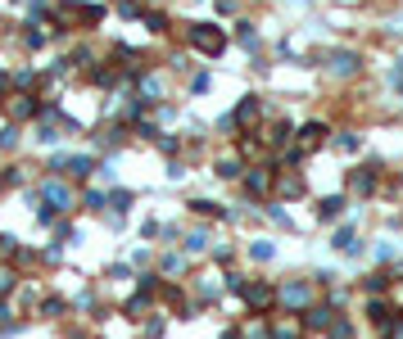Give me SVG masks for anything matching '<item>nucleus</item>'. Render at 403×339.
<instances>
[{
	"label": "nucleus",
	"instance_id": "1",
	"mask_svg": "<svg viewBox=\"0 0 403 339\" xmlns=\"http://www.w3.org/2000/svg\"><path fill=\"white\" fill-rule=\"evenodd\" d=\"M190 45L195 50H204V55H222L227 50V32L222 27H213V23H190Z\"/></svg>",
	"mask_w": 403,
	"mask_h": 339
},
{
	"label": "nucleus",
	"instance_id": "2",
	"mask_svg": "<svg viewBox=\"0 0 403 339\" xmlns=\"http://www.w3.org/2000/svg\"><path fill=\"white\" fill-rule=\"evenodd\" d=\"M41 203H45V212H59V208H73V195L59 181H50V186H41Z\"/></svg>",
	"mask_w": 403,
	"mask_h": 339
},
{
	"label": "nucleus",
	"instance_id": "3",
	"mask_svg": "<svg viewBox=\"0 0 403 339\" xmlns=\"http://www.w3.org/2000/svg\"><path fill=\"white\" fill-rule=\"evenodd\" d=\"M309 298H313V289L304 285V280H295V285L281 289V303H285V308H309Z\"/></svg>",
	"mask_w": 403,
	"mask_h": 339
},
{
	"label": "nucleus",
	"instance_id": "4",
	"mask_svg": "<svg viewBox=\"0 0 403 339\" xmlns=\"http://www.w3.org/2000/svg\"><path fill=\"white\" fill-rule=\"evenodd\" d=\"M331 73H335V77L358 73V55H353V50H335V55H331Z\"/></svg>",
	"mask_w": 403,
	"mask_h": 339
},
{
	"label": "nucleus",
	"instance_id": "5",
	"mask_svg": "<svg viewBox=\"0 0 403 339\" xmlns=\"http://www.w3.org/2000/svg\"><path fill=\"white\" fill-rule=\"evenodd\" d=\"M326 140V127L322 122H309V127L299 131V154H309V150H318V145Z\"/></svg>",
	"mask_w": 403,
	"mask_h": 339
},
{
	"label": "nucleus",
	"instance_id": "6",
	"mask_svg": "<svg viewBox=\"0 0 403 339\" xmlns=\"http://www.w3.org/2000/svg\"><path fill=\"white\" fill-rule=\"evenodd\" d=\"M272 285H245V303L249 308H267V303H272Z\"/></svg>",
	"mask_w": 403,
	"mask_h": 339
},
{
	"label": "nucleus",
	"instance_id": "7",
	"mask_svg": "<svg viewBox=\"0 0 403 339\" xmlns=\"http://www.w3.org/2000/svg\"><path fill=\"white\" fill-rule=\"evenodd\" d=\"M340 212H344V199H340V195H331V199L318 203V217H322V222H335Z\"/></svg>",
	"mask_w": 403,
	"mask_h": 339
},
{
	"label": "nucleus",
	"instance_id": "8",
	"mask_svg": "<svg viewBox=\"0 0 403 339\" xmlns=\"http://www.w3.org/2000/svg\"><path fill=\"white\" fill-rule=\"evenodd\" d=\"M267 186H272V177H267V168H258V172H249V177H245V190H249V195H263Z\"/></svg>",
	"mask_w": 403,
	"mask_h": 339
},
{
	"label": "nucleus",
	"instance_id": "9",
	"mask_svg": "<svg viewBox=\"0 0 403 339\" xmlns=\"http://www.w3.org/2000/svg\"><path fill=\"white\" fill-rule=\"evenodd\" d=\"M14 100H18L14 104V118H36V113H41V104H36L32 95H14Z\"/></svg>",
	"mask_w": 403,
	"mask_h": 339
},
{
	"label": "nucleus",
	"instance_id": "10",
	"mask_svg": "<svg viewBox=\"0 0 403 339\" xmlns=\"http://www.w3.org/2000/svg\"><path fill=\"white\" fill-rule=\"evenodd\" d=\"M331 308H309V322H304V326H309V331H322V326H331Z\"/></svg>",
	"mask_w": 403,
	"mask_h": 339
},
{
	"label": "nucleus",
	"instance_id": "11",
	"mask_svg": "<svg viewBox=\"0 0 403 339\" xmlns=\"http://www.w3.org/2000/svg\"><path fill=\"white\" fill-rule=\"evenodd\" d=\"M349 181H353V186H358V190H362V195H367V190H372V186H376V168H362V172H353V177H349Z\"/></svg>",
	"mask_w": 403,
	"mask_h": 339
},
{
	"label": "nucleus",
	"instance_id": "12",
	"mask_svg": "<svg viewBox=\"0 0 403 339\" xmlns=\"http://www.w3.org/2000/svg\"><path fill=\"white\" fill-rule=\"evenodd\" d=\"M141 95H146V100L155 104L159 95H163V82H159V77H141Z\"/></svg>",
	"mask_w": 403,
	"mask_h": 339
},
{
	"label": "nucleus",
	"instance_id": "13",
	"mask_svg": "<svg viewBox=\"0 0 403 339\" xmlns=\"http://www.w3.org/2000/svg\"><path fill=\"white\" fill-rule=\"evenodd\" d=\"M190 208H195L199 217H227V212H222V203H208V199H195Z\"/></svg>",
	"mask_w": 403,
	"mask_h": 339
},
{
	"label": "nucleus",
	"instance_id": "14",
	"mask_svg": "<svg viewBox=\"0 0 403 339\" xmlns=\"http://www.w3.org/2000/svg\"><path fill=\"white\" fill-rule=\"evenodd\" d=\"M254 113H258V95H245L241 109H236V122H241V118H254Z\"/></svg>",
	"mask_w": 403,
	"mask_h": 339
},
{
	"label": "nucleus",
	"instance_id": "15",
	"mask_svg": "<svg viewBox=\"0 0 403 339\" xmlns=\"http://www.w3.org/2000/svg\"><path fill=\"white\" fill-rule=\"evenodd\" d=\"M218 177H227V181L241 177V163H236V159H222V163H218Z\"/></svg>",
	"mask_w": 403,
	"mask_h": 339
},
{
	"label": "nucleus",
	"instance_id": "16",
	"mask_svg": "<svg viewBox=\"0 0 403 339\" xmlns=\"http://www.w3.org/2000/svg\"><path fill=\"white\" fill-rule=\"evenodd\" d=\"M186 249H190V254H199V249H208V236H204V231H195V236H190V245H186Z\"/></svg>",
	"mask_w": 403,
	"mask_h": 339
},
{
	"label": "nucleus",
	"instance_id": "17",
	"mask_svg": "<svg viewBox=\"0 0 403 339\" xmlns=\"http://www.w3.org/2000/svg\"><path fill=\"white\" fill-rule=\"evenodd\" d=\"M272 339H299V326H276Z\"/></svg>",
	"mask_w": 403,
	"mask_h": 339
},
{
	"label": "nucleus",
	"instance_id": "18",
	"mask_svg": "<svg viewBox=\"0 0 403 339\" xmlns=\"http://www.w3.org/2000/svg\"><path fill=\"white\" fill-rule=\"evenodd\" d=\"M9 289H14V271L0 267V294H9Z\"/></svg>",
	"mask_w": 403,
	"mask_h": 339
},
{
	"label": "nucleus",
	"instance_id": "19",
	"mask_svg": "<svg viewBox=\"0 0 403 339\" xmlns=\"http://www.w3.org/2000/svg\"><path fill=\"white\" fill-rule=\"evenodd\" d=\"M335 145H340V150H358V136H353V131H340V140H335Z\"/></svg>",
	"mask_w": 403,
	"mask_h": 339
},
{
	"label": "nucleus",
	"instance_id": "20",
	"mask_svg": "<svg viewBox=\"0 0 403 339\" xmlns=\"http://www.w3.org/2000/svg\"><path fill=\"white\" fill-rule=\"evenodd\" d=\"M331 335H335V339H349V335H353V326H349V322H335V326H331Z\"/></svg>",
	"mask_w": 403,
	"mask_h": 339
}]
</instances>
